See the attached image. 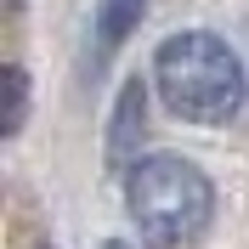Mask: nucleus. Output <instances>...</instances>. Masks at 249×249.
I'll use <instances>...</instances> for the list:
<instances>
[{
	"mask_svg": "<svg viewBox=\"0 0 249 249\" xmlns=\"http://www.w3.org/2000/svg\"><path fill=\"white\" fill-rule=\"evenodd\" d=\"M142 108H147V85L130 79V85L119 91V102H113V130H108V159L113 164H124L130 147L142 142Z\"/></svg>",
	"mask_w": 249,
	"mask_h": 249,
	"instance_id": "7ed1b4c3",
	"label": "nucleus"
},
{
	"mask_svg": "<svg viewBox=\"0 0 249 249\" xmlns=\"http://www.w3.org/2000/svg\"><path fill=\"white\" fill-rule=\"evenodd\" d=\"M124 204H130V221L147 249H187L193 238H204V227L215 215V187L193 159L153 153L130 164Z\"/></svg>",
	"mask_w": 249,
	"mask_h": 249,
	"instance_id": "f03ea898",
	"label": "nucleus"
},
{
	"mask_svg": "<svg viewBox=\"0 0 249 249\" xmlns=\"http://www.w3.org/2000/svg\"><path fill=\"white\" fill-rule=\"evenodd\" d=\"M153 85H159V102L187 124H227L249 91L238 51L210 29L170 34L153 51Z\"/></svg>",
	"mask_w": 249,
	"mask_h": 249,
	"instance_id": "f257e3e1",
	"label": "nucleus"
},
{
	"mask_svg": "<svg viewBox=\"0 0 249 249\" xmlns=\"http://www.w3.org/2000/svg\"><path fill=\"white\" fill-rule=\"evenodd\" d=\"M23 119H29V74L12 62V68H6V136H17Z\"/></svg>",
	"mask_w": 249,
	"mask_h": 249,
	"instance_id": "39448f33",
	"label": "nucleus"
},
{
	"mask_svg": "<svg viewBox=\"0 0 249 249\" xmlns=\"http://www.w3.org/2000/svg\"><path fill=\"white\" fill-rule=\"evenodd\" d=\"M142 17H147V0H102L96 6V57H113L136 34Z\"/></svg>",
	"mask_w": 249,
	"mask_h": 249,
	"instance_id": "20e7f679",
	"label": "nucleus"
},
{
	"mask_svg": "<svg viewBox=\"0 0 249 249\" xmlns=\"http://www.w3.org/2000/svg\"><path fill=\"white\" fill-rule=\"evenodd\" d=\"M102 249H130V244H102Z\"/></svg>",
	"mask_w": 249,
	"mask_h": 249,
	"instance_id": "423d86ee",
	"label": "nucleus"
},
{
	"mask_svg": "<svg viewBox=\"0 0 249 249\" xmlns=\"http://www.w3.org/2000/svg\"><path fill=\"white\" fill-rule=\"evenodd\" d=\"M17 6H23V0H12V12H17Z\"/></svg>",
	"mask_w": 249,
	"mask_h": 249,
	"instance_id": "0eeeda50",
	"label": "nucleus"
}]
</instances>
